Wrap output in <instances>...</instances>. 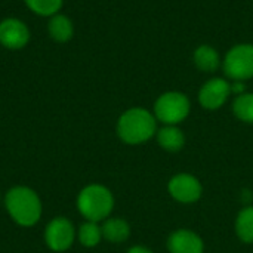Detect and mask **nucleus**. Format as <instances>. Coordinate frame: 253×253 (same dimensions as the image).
Returning <instances> with one entry per match:
<instances>
[{
    "label": "nucleus",
    "instance_id": "nucleus-6",
    "mask_svg": "<svg viewBox=\"0 0 253 253\" xmlns=\"http://www.w3.org/2000/svg\"><path fill=\"white\" fill-rule=\"evenodd\" d=\"M28 25L18 18H4L0 21V44L9 50L24 49L30 42Z\"/></svg>",
    "mask_w": 253,
    "mask_h": 253
},
{
    "label": "nucleus",
    "instance_id": "nucleus-4",
    "mask_svg": "<svg viewBox=\"0 0 253 253\" xmlns=\"http://www.w3.org/2000/svg\"><path fill=\"white\" fill-rule=\"evenodd\" d=\"M190 113V101L184 93L166 92L154 104V117L166 125L182 122Z\"/></svg>",
    "mask_w": 253,
    "mask_h": 253
},
{
    "label": "nucleus",
    "instance_id": "nucleus-18",
    "mask_svg": "<svg viewBox=\"0 0 253 253\" xmlns=\"http://www.w3.org/2000/svg\"><path fill=\"white\" fill-rule=\"evenodd\" d=\"M102 239V230L96 225V222H86L80 227L79 230V240L83 246L86 248H93L96 246Z\"/></svg>",
    "mask_w": 253,
    "mask_h": 253
},
{
    "label": "nucleus",
    "instance_id": "nucleus-17",
    "mask_svg": "<svg viewBox=\"0 0 253 253\" xmlns=\"http://www.w3.org/2000/svg\"><path fill=\"white\" fill-rule=\"evenodd\" d=\"M233 110L237 119L246 123H253V93L239 95L233 104Z\"/></svg>",
    "mask_w": 253,
    "mask_h": 253
},
{
    "label": "nucleus",
    "instance_id": "nucleus-1",
    "mask_svg": "<svg viewBox=\"0 0 253 253\" xmlns=\"http://www.w3.org/2000/svg\"><path fill=\"white\" fill-rule=\"evenodd\" d=\"M4 203L13 221L22 227H31L40 219L42 203L37 194L27 187H15L7 191Z\"/></svg>",
    "mask_w": 253,
    "mask_h": 253
},
{
    "label": "nucleus",
    "instance_id": "nucleus-16",
    "mask_svg": "<svg viewBox=\"0 0 253 253\" xmlns=\"http://www.w3.org/2000/svg\"><path fill=\"white\" fill-rule=\"evenodd\" d=\"M236 231L240 240L253 243V206L243 209L236 222Z\"/></svg>",
    "mask_w": 253,
    "mask_h": 253
},
{
    "label": "nucleus",
    "instance_id": "nucleus-3",
    "mask_svg": "<svg viewBox=\"0 0 253 253\" xmlns=\"http://www.w3.org/2000/svg\"><path fill=\"white\" fill-rule=\"evenodd\" d=\"M114 206L111 193L102 185H89L79 194L77 208L80 213L92 222L107 218Z\"/></svg>",
    "mask_w": 253,
    "mask_h": 253
},
{
    "label": "nucleus",
    "instance_id": "nucleus-13",
    "mask_svg": "<svg viewBox=\"0 0 253 253\" xmlns=\"http://www.w3.org/2000/svg\"><path fill=\"white\" fill-rule=\"evenodd\" d=\"M157 141L159 144L168 150V151H179L184 147L185 136L181 129H178L173 125H166L162 127L157 133Z\"/></svg>",
    "mask_w": 253,
    "mask_h": 253
},
{
    "label": "nucleus",
    "instance_id": "nucleus-14",
    "mask_svg": "<svg viewBox=\"0 0 253 253\" xmlns=\"http://www.w3.org/2000/svg\"><path fill=\"white\" fill-rule=\"evenodd\" d=\"M102 237H105L108 242L111 243H122L129 237V225L126 221L114 218V219H108L105 221V224L102 225Z\"/></svg>",
    "mask_w": 253,
    "mask_h": 253
},
{
    "label": "nucleus",
    "instance_id": "nucleus-8",
    "mask_svg": "<svg viewBox=\"0 0 253 253\" xmlns=\"http://www.w3.org/2000/svg\"><path fill=\"white\" fill-rule=\"evenodd\" d=\"M231 93L230 83L224 79H212L203 84L199 92V101L202 107L208 110H216L222 107Z\"/></svg>",
    "mask_w": 253,
    "mask_h": 253
},
{
    "label": "nucleus",
    "instance_id": "nucleus-15",
    "mask_svg": "<svg viewBox=\"0 0 253 253\" xmlns=\"http://www.w3.org/2000/svg\"><path fill=\"white\" fill-rule=\"evenodd\" d=\"M27 7L39 16H53L59 13L64 0H24Z\"/></svg>",
    "mask_w": 253,
    "mask_h": 253
},
{
    "label": "nucleus",
    "instance_id": "nucleus-2",
    "mask_svg": "<svg viewBox=\"0 0 253 253\" xmlns=\"http://www.w3.org/2000/svg\"><path fill=\"white\" fill-rule=\"evenodd\" d=\"M119 136L127 144H141L156 133V117L144 108H130L117 123Z\"/></svg>",
    "mask_w": 253,
    "mask_h": 253
},
{
    "label": "nucleus",
    "instance_id": "nucleus-12",
    "mask_svg": "<svg viewBox=\"0 0 253 253\" xmlns=\"http://www.w3.org/2000/svg\"><path fill=\"white\" fill-rule=\"evenodd\" d=\"M194 64L200 71L205 73H213L219 67V53L216 49H213L209 44H202L194 52Z\"/></svg>",
    "mask_w": 253,
    "mask_h": 253
},
{
    "label": "nucleus",
    "instance_id": "nucleus-19",
    "mask_svg": "<svg viewBox=\"0 0 253 253\" xmlns=\"http://www.w3.org/2000/svg\"><path fill=\"white\" fill-rule=\"evenodd\" d=\"M230 87H231V92L233 93H237V95H242L245 92L243 82H233V84H230Z\"/></svg>",
    "mask_w": 253,
    "mask_h": 253
},
{
    "label": "nucleus",
    "instance_id": "nucleus-7",
    "mask_svg": "<svg viewBox=\"0 0 253 253\" xmlns=\"http://www.w3.org/2000/svg\"><path fill=\"white\" fill-rule=\"evenodd\" d=\"M47 246L55 252L67 251L74 240V228L65 218H55L46 228L44 234Z\"/></svg>",
    "mask_w": 253,
    "mask_h": 253
},
{
    "label": "nucleus",
    "instance_id": "nucleus-20",
    "mask_svg": "<svg viewBox=\"0 0 253 253\" xmlns=\"http://www.w3.org/2000/svg\"><path fill=\"white\" fill-rule=\"evenodd\" d=\"M127 253H151L148 249H145V248H141V246H136V248H132V249H129Z\"/></svg>",
    "mask_w": 253,
    "mask_h": 253
},
{
    "label": "nucleus",
    "instance_id": "nucleus-10",
    "mask_svg": "<svg viewBox=\"0 0 253 253\" xmlns=\"http://www.w3.org/2000/svg\"><path fill=\"white\" fill-rule=\"evenodd\" d=\"M168 248L170 253H203V242L197 234L179 230L169 237Z\"/></svg>",
    "mask_w": 253,
    "mask_h": 253
},
{
    "label": "nucleus",
    "instance_id": "nucleus-5",
    "mask_svg": "<svg viewBox=\"0 0 253 253\" xmlns=\"http://www.w3.org/2000/svg\"><path fill=\"white\" fill-rule=\"evenodd\" d=\"M224 71L234 82L253 77V44H237L225 55Z\"/></svg>",
    "mask_w": 253,
    "mask_h": 253
},
{
    "label": "nucleus",
    "instance_id": "nucleus-11",
    "mask_svg": "<svg viewBox=\"0 0 253 253\" xmlns=\"http://www.w3.org/2000/svg\"><path fill=\"white\" fill-rule=\"evenodd\" d=\"M47 33L56 43H67L73 39L74 27L71 19L64 13H56L47 21Z\"/></svg>",
    "mask_w": 253,
    "mask_h": 253
},
{
    "label": "nucleus",
    "instance_id": "nucleus-9",
    "mask_svg": "<svg viewBox=\"0 0 253 253\" xmlns=\"http://www.w3.org/2000/svg\"><path fill=\"white\" fill-rule=\"evenodd\" d=\"M169 193L173 199L182 203H193L202 196L200 182L191 175H176L169 182Z\"/></svg>",
    "mask_w": 253,
    "mask_h": 253
}]
</instances>
